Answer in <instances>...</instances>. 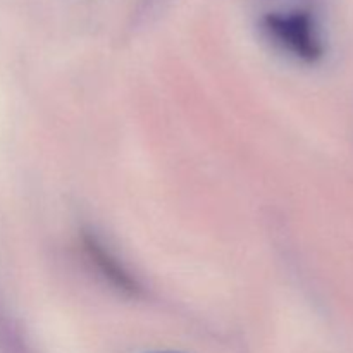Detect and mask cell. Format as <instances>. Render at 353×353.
Wrapping results in <instances>:
<instances>
[{"instance_id": "1", "label": "cell", "mask_w": 353, "mask_h": 353, "mask_svg": "<svg viewBox=\"0 0 353 353\" xmlns=\"http://www.w3.org/2000/svg\"><path fill=\"white\" fill-rule=\"evenodd\" d=\"M264 28L276 43L299 59L314 62L323 55L321 40L309 14H269L264 17Z\"/></svg>"}, {"instance_id": "2", "label": "cell", "mask_w": 353, "mask_h": 353, "mask_svg": "<svg viewBox=\"0 0 353 353\" xmlns=\"http://www.w3.org/2000/svg\"><path fill=\"white\" fill-rule=\"evenodd\" d=\"M81 245L88 261L92 262V265H95L97 271L107 283H110L114 288L126 293V295H138L140 293L141 288L137 279L128 272V269L114 257L112 252L105 248V245L95 234H83Z\"/></svg>"}]
</instances>
